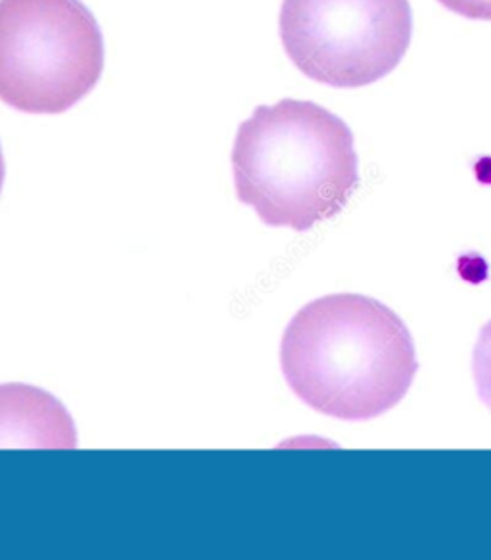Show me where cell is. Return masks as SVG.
<instances>
[{"instance_id":"obj_2","label":"cell","mask_w":491,"mask_h":560,"mask_svg":"<svg viewBox=\"0 0 491 560\" xmlns=\"http://www.w3.org/2000/svg\"><path fill=\"white\" fill-rule=\"evenodd\" d=\"M234 190L267 226L305 233L336 218L359 187L355 139L312 101L258 106L234 139Z\"/></svg>"},{"instance_id":"obj_7","label":"cell","mask_w":491,"mask_h":560,"mask_svg":"<svg viewBox=\"0 0 491 560\" xmlns=\"http://www.w3.org/2000/svg\"><path fill=\"white\" fill-rule=\"evenodd\" d=\"M442 7L468 18V20H480V22H491V0H437Z\"/></svg>"},{"instance_id":"obj_4","label":"cell","mask_w":491,"mask_h":560,"mask_svg":"<svg viewBox=\"0 0 491 560\" xmlns=\"http://www.w3.org/2000/svg\"><path fill=\"white\" fill-rule=\"evenodd\" d=\"M282 47L305 78L363 89L390 75L413 37L409 0H282Z\"/></svg>"},{"instance_id":"obj_8","label":"cell","mask_w":491,"mask_h":560,"mask_svg":"<svg viewBox=\"0 0 491 560\" xmlns=\"http://www.w3.org/2000/svg\"><path fill=\"white\" fill-rule=\"evenodd\" d=\"M4 177H7V165H4V156H2V149H0V192H2Z\"/></svg>"},{"instance_id":"obj_3","label":"cell","mask_w":491,"mask_h":560,"mask_svg":"<svg viewBox=\"0 0 491 560\" xmlns=\"http://www.w3.org/2000/svg\"><path fill=\"white\" fill-rule=\"evenodd\" d=\"M104 71V37L81 0H0V101L63 114Z\"/></svg>"},{"instance_id":"obj_1","label":"cell","mask_w":491,"mask_h":560,"mask_svg":"<svg viewBox=\"0 0 491 560\" xmlns=\"http://www.w3.org/2000/svg\"><path fill=\"white\" fill-rule=\"evenodd\" d=\"M284 381L313 411L371 420L413 384L419 359L404 319L363 294H328L304 305L282 335Z\"/></svg>"},{"instance_id":"obj_6","label":"cell","mask_w":491,"mask_h":560,"mask_svg":"<svg viewBox=\"0 0 491 560\" xmlns=\"http://www.w3.org/2000/svg\"><path fill=\"white\" fill-rule=\"evenodd\" d=\"M472 374L482 404L491 411V320L483 325L472 353Z\"/></svg>"},{"instance_id":"obj_5","label":"cell","mask_w":491,"mask_h":560,"mask_svg":"<svg viewBox=\"0 0 491 560\" xmlns=\"http://www.w3.org/2000/svg\"><path fill=\"white\" fill-rule=\"evenodd\" d=\"M75 450L70 411L52 394L30 384H0V450Z\"/></svg>"}]
</instances>
